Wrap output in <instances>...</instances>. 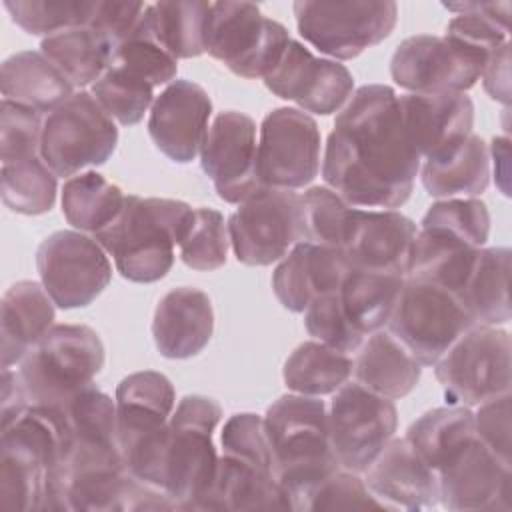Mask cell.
Wrapping results in <instances>:
<instances>
[{
  "label": "cell",
  "mask_w": 512,
  "mask_h": 512,
  "mask_svg": "<svg viewBox=\"0 0 512 512\" xmlns=\"http://www.w3.org/2000/svg\"><path fill=\"white\" fill-rule=\"evenodd\" d=\"M420 164L394 88L366 84L354 90L324 148L328 188L354 208L394 210L408 202Z\"/></svg>",
  "instance_id": "1"
},
{
  "label": "cell",
  "mask_w": 512,
  "mask_h": 512,
  "mask_svg": "<svg viewBox=\"0 0 512 512\" xmlns=\"http://www.w3.org/2000/svg\"><path fill=\"white\" fill-rule=\"evenodd\" d=\"M0 508L54 510L70 454V428L62 408L28 406L0 424Z\"/></svg>",
  "instance_id": "2"
},
{
  "label": "cell",
  "mask_w": 512,
  "mask_h": 512,
  "mask_svg": "<svg viewBox=\"0 0 512 512\" xmlns=\"http://www.w3.org/2000/svg\"><path fill=\"white\" fill-rule=\"evenodd\" d=\"M262 420L288 510H306L310 494L340 468L330 444L326 404L318 396L292 392L274 400Z\"/></svg>",
  "instance_id": "3"
},
{
  "label": "cell",
  "mask_w": 512,
  "mask_h": 512,
  "mask_svg": "<svg viewBox=\"0 0 512 512\" xmlns=\"http://www.w3.org/2000/svg\"><path fill=\"white\" fill-rule=\"evenodd\" d=\"M194 208L172 198H142L126 194L114 222L94 234V240L114 258L122 278L150 284L164 278L174 264V248L184 238Z\"/></svg>",
  "instance_id": "4"
},
{
  "label": "cell",
  "mask_w": 512,
  "mask_h": 512,
  "mask_svg": "<svg viewBox=\"0 0 512 512\" xmlns=\"http://www.w3.org/2000/svg\"><path fill=\"white\" fill-rule=\"evenodd\" d=\"M114 402L118 446L128 474L168 500L164 490V448L168 422L176 406L172 382L156 370L128 374L118 384Z\"/></svg>",
  "instance_id": "5"
},
{
  "label": "cell",
  "mask_w": 512,
  "mask_h": 512,
  "mask_svg": "<svg viewBox=\"0 0 512 512\" xmlns=\"http://www.w3.org/2000/svg\"><path fill=\"white\" fill-rule=\"evenodd\" d=\"M222 456L200 510H288L276 482L264 420L240 412L222 428Z\"/></svg>",
  "instance_id": "6"
},
{
  "label": "cell",
  "mask_w": 512,
  "mask_h": 512,
  "mask_svg": "<svg viewBox=\"0 0 512 512\" xmlns=\"http://www.w3.org/2000/svg\"><path fill=\"white\" fill-rule=\"evenodd\" d=\"M220 420V404L200 394L184 396L172 412L164 448V490L172 510H200L208 496L218 468L214 432Z\"/></svg>",
  "instance_id": "7"
},
{
  "label": "cell",
  "mask_w": 512,
  "mask_h": 512,
  "mask_svg": "<svg viewBox=\"0 0 512 512\" xmlns=\"http://www.w3.org/2000/svg\"><path fill=\"white\" fill-rule=\"evenodd\" d=\"M104 344L86 324H54L20 360L30 406L62 408L92 384L104 366Z\"/></svg>",
  "instance_id": "8"
},
{
  "label": "cell",
  "mask_w": 512,
  "mask_h": 512,
  "mask_svg": "<svg viewBox=\"0 0 512 512\" xmlns=\"http://www.w3.org/2000/svg\"><path fill=\"white\" fill-rule=\"evenodd\" d=\"M472 326L476 322L456 292L406 276L386 330L420 366H432Z\"/></svg>",
  "instance_id": "9"
},
{
  "label": "cell",
  "mask_w": 512,
  "mask_h": 512,
  "mask_svg": "<svg viewBox=\"0 0 512 512\" xmlns=\"http://www.w3.org/2000/svg\"><path fill=\"white\" fill-rule=\"evenodd\" d=\"M510 334L476 324L466 330L432 366L450 406H480L510 394Z\"/></svg>",
  "instance_id": "10"
},
{
  "label": "cell",
  "mask_w": 512,
  "mask_h": 512,
  "mask_svg": "<svg viewBox=\"0 0 512 512\" xmlns=\"http://www.w3.org/2000/svg\"><path fill=\"white\" fill-rule=\"evenodd\" d=\"M290 40L286 26L252 2H210L204 52L236 76L264 78Z\"/></svg>",
  "instance_id": "11"
},
{
  "label": "cell",
  "mask_w": 512,
  "mask_h": 512,
  "mask_svg": "<svg viewBox=\"0 0 512 512\" xmlns=\"http://www.w3.org/2000/svg\"><path fill=\"white\" fill-rule=\"evenodd\" d=\"M118 128L92 92H74L48 112L40 136V158L62 178L104 164L116 150Z\"/></svg>",
  "instance_id": "12"
},
{
  "label": "cell",
  "mask_w": 512,
  "mask_h": 512,
  "mask_svg": "<svg viewBox=\"0 0 512 512\" xmlns=\"http://www.w3.org/2000/svg\"><path fill=\"white\" fill-rule=\"evenodd\" d=\"M226 226L238 262L246 266L278 262L298 242L306 240L302 194L260 188L238 204Z\"/></svg>",
  "instance_id": "13"
},
{
  "label": "cell",
  "mask_w": 512,
  "mask_h": 512,
  "mask_svg": "<svg viewBox=\"0 0 512 512\" xmlns=\"http://www.w3.org/2000/svg\"><path fill=\"white\" fill-rule=\"evenodd\" d=\"M300 36L320 54L350 60L386 40L398 20L392 0L368 2H310L292 4Z\"/></svg>",
  "instance_id": "14"
},
{
  "label": "cell",
  "mask_w": 512,
  "mask_h": 512,
  "mask_svg": "<svg viewBox=\"0 0 512 512\" xmlns=\"http://www.w3.org/2000/svg\"><path fill=\"white\" fill-rule=\"evenodd\" d=\"M490 56L450 36L416 34L398 44L390 60L392 80L416 94L466 92L482 76Z\"/></svg>",
  "instance_id": "15"
},
{
  "label": "cell",
  "mask_w": 512,
  "mask_h": 512,
  "mask_svg": "<svg viewBox=\"0 0 512 512\" xmlns=\"http://www.w3.org/2000/svg\"><path fill=\"white\" fill-rule=\"evenodd\" d=\"M396 426L394 400L378 396L354 380L334 392L328 410V434L340 468L364 472L394 438Z\"/></svg>",
  "instance_id": "16"
},
{
  "label": "cell",
  "mask_w": 512,
  "mask_h": 512,
  "mask_svg": "<svg viewBox=\"0 0 512 512\" xmlns=\"http://www.w3.org/2000/svg\"><path fill=\"white\" fill-rule=\"evenodd\" d=\"M40 282L62 310L92 304L112 280L108 252L76 230H58L44 238L36 252Z\"/></svg>",
  "instance_id": "17"
},
{
  "label": "cell",
  "mask_w": 512,
  "mask_h": 512,
  "mask_svg": "<svg viewBox=\"0 0 512 512\" xmlns=\"http://www.w3.org/2000/svg\"><path fill=\"white\" fill-rule=\"evenodd\" d=\"M320 128L298 108H274L260 124L258 180L262 188L298 190L320 172Z\"/></svg>",
  "instance_id": "18"
},
{
  "label": "cell",
  "mask_w": 512,
  "mask_h": 512,
  "mask_svg": "<svg viewBox=\"0 0 512 512\" xmlns=\"http://www.w3.org/2000/svg\"><path fill=\"white\" fill-rule=\"evenodd\" d=\"M438 502L456 512L510 510V464L494 456L478 436L470 438L434 470Z\"/></svg>",
  "instance_id": "19"
},
{
  "label": "cell",
  "mask_w": 512,
  "mask_h": 512,
  "mask_svg": "<svg viewBox=\"0 0 512 512\" xmlns=\"http://www.w3.org/2000/svg\"><path fill=\"white\" fill-rule=\"evenodd\" d=\"M262 80L274 96L320 116L342 110L354 92V76L344 64L314 56L298 40L288 42L280 60Z\"/></svg>",
  "instance_id": "20"
},
{
  "label": "cell",
  "mask_w": 512,
  "mask_h": 512,
  "mask_svg": "<svg viewBox=\"0 0 512 512\" xmlns=\"http://www.w3.org/2000/svg\"><path fill=\"white\" fill-rule=\"evenodd\" d=\"M256 158V122L236 110L216 114L200 148V166L218 198L240 204L262 188Z\"/></svg>",
  "instance_id": "21"
},
{
  "label": "cell",
  "mask_w": 512,
  "mask_h": 512,
  "mask_svg": "<svg viewBox=\"0 0 512 512\" xmlns=\"http://www.w3.org/2000/svg\"><path fill=\"white\" fill-rule=\"evenodd\" d=\"M210 114L212 100L200 84L174 80L154 98L148 134L166 158L188 164L200 154Z\"/></svg>",
  "instance_id": "22"
},
{
  "label": "cell",
  "mask_w": 512,
  "mask_h": 512,
  "mask_svg": "<svg viewBox=\"0 0 512 512\" xmlns=\"http://www.w3.org/2000/svg\"><path fill=\"white\" fill-rule=\"evenodd\" d=\"M398 106L420 160L444 156L472 134L474 104L466 92H408L398 96Z\"/></svg>",
  "instance_id": "23"
},
{
  "label": "cell",
  "mask_w": 512,
  "mask_h": 512,
  "mask_svg": "<svg viewBox=\"0 0 512 512\" xmlns=\"http://www.w3.org/2000/svg\"><path fill=\"white\" fill-rule=\"evenodd\" d=\"M364 474L366 488L384 510L416 512L438 504L436 474L406 438H392Z\"/></svg>",
  "instance_id": "24"
},
{
  "label": "cell",
  "mask_w": 512,
  "mask_h": 512,
  "mask_svg": "<svg viewBox=\"0 0 512 512\" xmlns=\"http://www.w3.org/2000/svg\"><path fill=\"white\" fill-rule=\"evenodd\" d=\"M416 232L414 220L396 210L356 208L352 232L342 252L354 268L406 278Z\"/></svg>",
  "instance_id": "25"
},
{
  "label": "cell",
  "mask_w": 512,
  "mask_h": 512,
  "mask_svg": "<svg viewBox=\"0 0 512 512\" xmlns=\"http://www.w3.org/2000/svg\"><path fill=\"white\" fill-rule=\"evenodd\" d=\"M348 266L342 250L302 240L276 266L272 288L286 310L304 312L316 296L340 290Z\"/></svg>",
  "instance_id": "26"
},
{
  "label": "cell",
  "mask_w": 512,
  "mask_h": 512,
  "mask_svg": "<svg viewBox=\"0 0 512 512\" xmlns=\"http://www.w3.org/2000/svg\"><path fill=\"white\" fill-rule=\"evenodd\" d=\"M214 332V310L206 292L180 286L166 292L152 320V336L158 352L170 360H186L200 354Z\"/></svg>",
  "instance_id": "27"
},
{
  "label": "cell",
  "mask_w": 512,
  "mask_h": 512,
  "mask_svg": "<svg viewBox=\"0 0 512 512\" xmlns=\"http://www.w3.org/2000/svg\"><path fill=\"white\" fill-rule=\"evenodd\" d=\"M54 306L44 286L34 280H20L4 292L0 304L2 368L20 362L54 326Z\"/></svg>",
  "instance_id": "28"
},
{
  "label": "cell",
  "mask_w": 512,
  "mask_h": 512,
  "mask_svg": "<svg viewBox=\"0 0 512 512\" xmlns=\"http://www.w3.org/2000/svg\"><path fill=\"white\" fill-rule=\"evenodd\" d=\"M352 374L354 382L366 390L398 400L416 388L422 366L388 330L382 328L364 338L354 358Z\"/></svg>",
  "instance_id": "29"
},
{
  "label": "cell",
  "mask_w": 512,
  "mask_h": 512,
  "mask_svg": "<svg viewBox=\"0 0 512 512\" xmlns=\"http://www.w3.org/2000/svg\"><path fill=\"white\" fill-rule=\"evenodd\" d=\"M418 174L432 198H476L490 184L488 144L470 134L452 152L422 160Z\"/></svg>",
  "instance_id": "30"
},
{
  "label": "cell",
  "mask_w": 512,
  "mask_h": 512,
  "mask_svg": "<svg viewBox=\"0 0 512 512\" xmlns=\"http://www.w3.org/2000/svg\"><path fill=\"white\" fill-rule=\"evenodd\" d=\"M2 96L38 112H52L74 94L68 78L36 50L16 52L0 68Z\"/></svg>",
  "instance_id": "31"
},
{
  "label": "cell",
  "mask_w": 512,
  "mask_h": 512,
  "mask_svg": "<svg viewBox=\"0 0 512 512\" xmlns=\"http://www.w3.org/2000/svg\"><path fill=\"white\" fill-rule=\"evenodd\" d=\"M510 248H480L460 298L476 324L500 326L510 322Z\"/></svg>",
  "instance_id": "32"
},
{
  "label": "cell",
  "mask_w": 512,
  "mask_h": 512,
  "mask_svg": "<svg viewBox=\"0 0 512 512\" xmlns=\"http://www.w3.org/2000/svg\"><path fill=\"white\" fill-rule=\"evenodd\" d=\"M404 276L348 266L340 284V302L350 322L364 336L386 328L396 306Z\"/></svg>",
  "instance_id": "33"
},
{
  "label": "cell",
  "mask_w": 512,
  "mask_h": 512,
  "mask_svg": "<svg viewBox=\"0 0 512 512\" xmlns=\"http://www.w3.org/2000/svg\"><path fill=\"white\" fill-rule=\"evenodd\" d=\"M354 368V358L318 340L302 342L292 350L282 368L288 390L304 396L334 394L344 386Z\"/></svg>",
  "instance_id": "34"
},
{
  "label": "cell",
  "mask_w": 512,
  "mask_h": 512,
  "mask_svg": "<svg viewBox=\"0 0 512 512\" xmlns=\"http://www.w3.org/2000/svg\"><path fill=\"white\" fill-rule=\"evenodd\" d=\"M40 52L74 88L94 84L112 60V46L90 26L68 28L44 38Z\"/></svg>",
  "instance_id": "35"
},
{
  "label": "cell",
  "mask_w": 512,
  "mask_h": 512,
  "mask_svg": "<svg viewBox=\"0 0 512 512\" xmlns=\"http://www.w3.org/2000/svg\"><path fill=\"white\" fill-rule=\"evenodd\" d=\"M124 200L126 194L120 186L94 170H86L64 182L60 204L68 224L94 236L116 220Z\"/></svg>",
  "instance_id": "36"
},
{
  "label": "cell",
  "mask_w": 512,
  "mask_h": 512,
  "mask_svg": "<svg viewBox=\"0 0 512 512\" xmlns=\"http://www.w3.org/2000/svg\"><path fill=\"white\" fill-rule=\"evenodd\" d=\"M148 20L156 40L176 58H196L204 54L206 22L210 2L176 0L148 4Z\"/></svg>",
  "instance_id": "37"
},
{
  "label": "cell",
  "mask_w": 512,
  "mask_h": 512,
  "mask_svg": "<svg viewBox=\"0 0 512 512\" xmlns=\"http://www.w3.org/2000/svg\"><path fill=\"white\" fill-rule=\"evenodd\" d=\"M474 436V412L468 406L448 404L414 420L404 438L412 444L420 458L432 470H436L450 452Z\"/></svg>",
  "instance_id": "38"
},
{
  "label": "cell",
  "mask_w": 512,
  "mask_h": 512,
  "mask_svg": "<svg viewBox=\"0 0 512 512\" xmlns=\"http://www.w3.org/2000/svg\"><path fill=\"white\" fill-rule=\"evenodd\" d=\"M56 174L40 156L2 164L0 190L6 208L26 216L48 212L56 202Z\"/></svg>",
  "instance_id": "39"
},
{
  "label": "cell",
  "mask_w": 512,
  "mask_h": 512,
  "mask_svg": "<svg viewBox=\"0 0 512 512\" xmlns=\"http://www.w3.org/2000/svg\"><path fill=\"white\" fill-rule=\"evenodd\" d=\"M148 10V6H146ZM110 66H118L152 88L170 84L178 72V60L156 40L148 14L144 12L136 30L112 50Z\"/></svg>",
  "instance_id": "40"
},
{
  "label": "cell",
  "mask_w": 512,
  "mask_h": 512,
  "mask_svg": "<svg viewBox=\"0 0 512 512\" xmlns=\"http://www.w3.org/2000/svg\"><path fill=\"white\" fill-rule=\"evenodd\" d=\"M306 240L342 250L354 224L356 208L346 204L332 188L312 186L302 194Z\"/></svg>",
  "instance_id": "41"
},
{
  "label": "cell",
  "mask_w": 512,
  "mask_h": 512,
  "mask_svg": "<svg viewBox=\"0 0 512 512\" xmlns=\"http://www.w3.org/2000/svg\"><path fill=\"white\" fill-rule=\"evenodd\" d=\"M92 96L122 126L138 124L154 104V88L118 66H108L92 84Z\"/></svg>",
  "instance_id": "42"
},
{
  "label": "cell",
  "mask_w": 512,
  "mask_h": 512,
  "mask_svg": "<svg viewBox=\"0 0 512 512\" xmlns=\"http://www.w3.org/2000/svg\"><path fill=\"white\" fill-rule=\"evenodd\" d=\"M12 20L32 36H52L68 28L88 26L94 2L84 0H6Z\"/></svg>",
  "instance_id": "43"
},
{
  "label": "cell",
  "mask_w": 512,
  "mask_h": 512,
  "mask_svg": "<svg viewBox=\"0 0 512 512\" xmlns=\"http://www.w3.org/2000/svg\"><path fill=\"white\" fill-rule=\"evenodd\" d=\"M230 246L224 216L214 208H194L192 222L178 244L182 262L200 272L218 270L226 264Z\"/></svg>",
  "instance_id": "44"
},
{
  "label": "cell",
  "mask_w": 512,
  "mask_h": 512,
  "mask_svg": "<svg viewBox=\"0 0 512 512\" xmlns=\"http://www.w3.org/2000/svg\"><path fill=\"white\" fill-rule=\"evenodd\" d=\"M304 326L314 340L346 354L358 352L366 338L346 316L338 292L316 296L304 310Z\"/></svg>",
  "instance_id": "45"
},
{
  "label": "cell",
  "mask_w": 512,
  "mask_h": 512,
  "mask_svg": "<svg viewBox=\"0 0 512 512\" xmlns=\"http://www.w3.org/2000/svg\"><path fill=\"white\" fill-rule=\"evenodd\" d=\"M42 112L2 98L0 104V158L2 164L40 156Z\"/></svg>",
  "instance_id": "46"
},
{
  "label": "cell",
  "mask_w": 512,
  "mask_h": 512,
  "mask_svg": "<svg viewBox=\"0 0 512 512\" xmlns=\"http://www.w3.org/2000/svg\"><path fill=\"white\" fill-rule=\"evenodd\" d=\"M420 224L442 226L472 246L484 248L490 234V212L478 198H444L428 208Z\"/></svg>",
  "instance_id": "47"
},
{
  "label": "cell",
  "mask_w": 512,
  "mask_h": 512,
  "mask_svg": "<svg viewBox=\"0 0 512 512\" xmlns=\"http://www.w3.org/2000/svg\"><path fill=\"white\" fill-rule=\"evenodd\" d=\"M380 508L358 472L338 468L312 494L306 510H368Z\"/></svg>",
  "instance_id": "48"
},
{
  "label": "cell",
  "mask_w": 512,
  "mask_h": 512,
  "mask_svg": "<svg viewBox=\"0 0 512 512\" xmlns=\"http://www.w3.org/2000/svg\"><path fill=\"white\" fill-rule=\"evenodd\" d=\"M478 440L500 460L510 464V394L486 400L474 412Z\"/></svg>",
  "instance_id": "49"
},
{
  "label": "cell",
  "mask_w": 512,
  "mask_h": 512,
  "mask_svg": "<svg viewBox=\"0 0 512 512\" xmlns=\"http://www.w3.org/2000/svg\"><path fill=\"white\" fill-rule=\"evenodd\" d=\"M146 6L144 2H94L88 26L102 34L114 50L136 30Z\"/></svg>",
  "instance_id": "50"
},
{
  "label": "cell",
  "mask_w": 512,
  "mask_h": 512,
  "mask_svg": "<svg viewBox=\"0 0 512 512\" xmlns=\"http://www.w3.org/2000/svg\"><path fill=\"white\" fill-rule=\"evenodd\" d=\"M480 80L492 100L510 104V42L490 56Z\"/></svg>",
  "instance_id": "51"
},
{
  "label": "cell",
  "mask_w": 512,
  "mask_h": 512,
  "mask_svg": "<svg viewBox=\"0 0 512 512\" xmlns=\"http://www.w3.org/2000/svg\"><path fill=\"white\" fill-rule=\"evenodd\" d=\"M2 412H0V422L6 424L20 416L28 406V396L24 390V384L20 380L18 370L14 372L12 368H2V396H0Z\"/></svg>",
  "instance_id": "52"
},
{
  "label": "cell",
  "mask_w": 512,
  "mask_h": 512,
  "mask_svg": "<svg viewBox=\"0 0 512 512\" xmlns=\"http://www.w3.org/2000/svg\"><path fill=\"white\" fill-rule=\"evenodd\" d=\"M490 162L494 164V180L504 196H508V158H510V140L508 136H494L488 148Z\"/></svg>",
  "instance_id": "53"
}]
</instances>
